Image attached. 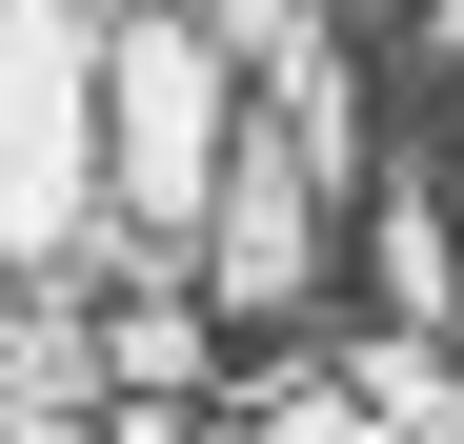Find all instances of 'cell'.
Listing matches in <instances>:
<instances>
[{"mask_svg": "<svg viewBox=\"0 0 464 444\" xmlns=\"http://www.w3.org/2000/svg\"><path fill=\"white\" fill-rule=\"evenodd\" d=\"M202 41L243 61V82H283V61H324V0H202Z\"/></svg>", "mask_w": 464, "mask_h": 444, "instance_id": "7", "label": "cell"}, {"mask_svg": "<svg viewBox=\"0 0 464 444\" xmlns=\"http://www.w3.org/2000/svg\"><path fill=\"white\" fill-rule=\"evenodd\" d=\"M102 243V0H0V283Z\"/></svg>", "mask_w": 464, "mask_h": 444, "instance_id": "2", "label": "cell"}, {"mask_svg": "<svg viewBox=\"0 0 464 444\" xmlns=\"http://www.w3.org/2000/svg\"><path fill=\"white\" fill-rule=\"evenodd\" d=\"M263 444H383V424H363L343 384H283V404H263Z\"/></svg>", "mask_w": 464, "mask_h": 444, "instance_id": "8", "label": "cell"}, {"mask_svg": "<svg viewBox=\"0 0 464 444\" xmlns=\"http://www.w3.org/2000/svg\"><path fill=\"white\" fill-rule=\"evenodd\" d=\"M0 444H102V404H0Z\"/></svg>", "mask_w": 464, "mask_h": 444, "instance_id": "9", "label": "cell"}, {"mask_svg": "<svg viewBox=\"0 0 464 444\" xmlns=\"http://www.w3.org/2000/svg\"><path fill=\"white\" fill-rule=\"evenodd\" d=\"M222 141H243V61L202 41V0H102V222L141 263L202 243Z\"/></svg>", "mask_w": 464, "mask_h": 444, "instance_id": "1", "label": "cell"}, {"mask_svg": "<svg viewBox=\"0 0 464 444\" xmlns=\"http://www.w3.org/2000/svg\"><path fill=\"white\" fill-rule=\"evenodd\" d=\"M343 404H363L383 444H464V363H444V323H383V343H343Z\"/></svg>", "mask_w": 464, "mask_h": 444, "instance_id": "4", "label": "cell"}, {"mask_svg": "<svg viewBox=\"0 0 464 444\" xmlns=\"http://www.w3.org/2000/svg\"><path fill=\"white\" fill-rule=\"evenodd\" d=\"M444 323H464V202H444Z\"/></svg>", "mask_w": 464, "mask_h": 444, "instance_id": "10", "label": "cell"}, {"mask_svg": "<svg viewBox=\"0 0 464 444\" xmlns=\"http://www.w3.org/2000/svg\"><path fill=\"white\" fill-rule=\"evenodd\" d=\"M0 404H102V323H82V283H0Z\"/></svg>", "mask_w": 464, "mask_h": 444, "instance_id": "5", "label": "cell"}, {"mask_svg": "<svg viewBox=\"0 0 464 444\" xmlns=\"http://www.w3.org/2000/svg\"><path fill=\"white\" fill-rule=\"evenodd\" d=\"M424 41H444V61H464V0H424Z\"/></svg>", "mask_w": 464, "mask_h": 444, "instance_id": "11", "label": "cell"}, {"mask_svg": "<svg viewBox=\"0 0 464 444\" xmlns=\"http://www.w3.org/2000/svg\"><path fill=\"white\" fill-rule=\"evenodd\" d=\"M182 283H202V323H283L303 283H324V162L283 141V101H263V82H243V141H222V182H202Z\"/></svg>", "mask_w": 464, "mask_h": 444, "instance_id": "3", "label": "cell"}, {"mask_svg": "<svg viewBox=\"0 0 464 444\" xmlns=\"http://www.w3.org/2000/svg\"><path fill=\"white\" fill-rule=\"evenodd\" d=\"M363 263H383V323H444V202H383ZM444 343H464V323H444Z\"/></svg>", "mask_w": 464, "mask_h": 444, "instance_id": "6", "label": "cell"}]
</instances>
